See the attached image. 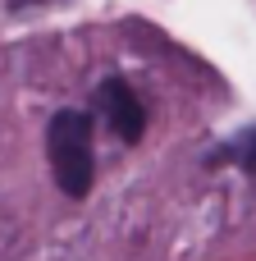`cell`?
<instances>
[{
    "label": "cell",
    "mask_w": 256,
    "mask_h": 261,
    "mask_svg": "<svg viewBox=\"0 0 256 261\" xmlns=\"http://www.w3.org/2000/svg\"><path fill=\"white\" fill-rule=\"evenodd\" d=\"M96 106H101L110 133H115L119 142H137V138H142V128H147V106L137 101V92H133L124 78H105L101 92H96Z\"/></svg>",
    "instance_id": "obj_2"
},
{
    "label": "cell",
    "mask_w": 256,
    "mask_h": 261,
    "mask_svg": "<svg viewBox=\"0 0 256 261\" xmlns=\"http://www.w3.org/2000/svg\"><path fill=\"white\" fill-rule=\"evenodd\" d=\"M46 156H50V174L60 184L64 197H87L92 193V174H96V156H92V115L82 110H60L46 128Z\"/></svg>",
    "instance_id": "obj_1"
},
{
    "label": "cell",
    "mask_w": 256,
    "mask_h": 261,
    "mask_svg": "<svg viewBox=\"0 0 256 261\" xmlns=\"http://www.w3.org/2000/svg\"><path fill=\"white\" fill-rule=\"evenodd\" d=\"M229 156H234V161H238L247 174H256V133H247V138H243V142H238Z\"/></svg>",
    "instance_id": "obj_3"
}]
</instances>
